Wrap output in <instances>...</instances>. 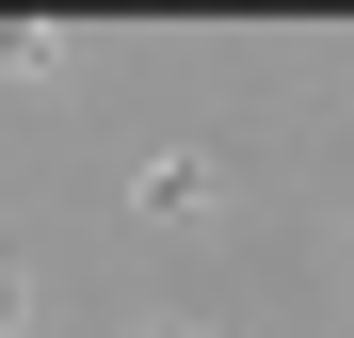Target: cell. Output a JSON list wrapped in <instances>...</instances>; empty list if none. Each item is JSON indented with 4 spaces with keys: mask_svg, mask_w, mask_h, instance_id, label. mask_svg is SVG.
<instances>
[{
    "mask_svg": "<svg viewBox=\"0 0 354 338\" xmlns=\"http://www.w3.org/2000/svg\"><path fill=\"white\" fill-rule=\"evenodd\" d=\"M0 81H65V32H32V17H0Z\"/></svg>",
    "mask_w": 354,
    "mask_h": 338,
    "instance_id": "2",
    "label": "cell"
},
{
    "mask_svg": "<svg viewBox=\"0 0 354 338\" xmlns=\"http://www.w3.org/2000/svg\"><path fill=\"white\" fill-rule=\"evenodd\" d=\"M0 338H32V290H17V258H0Z\"/></svg>",
    "mask_w": 354,
    "mask_h": 338,
    "instance_id": "3",
    "label": "cell"
},
{
    "mask_svg": "<svg viewBox=\"0 0 354 338\" xmlns=\"http://www.w3.org/2000/svg\"><path fill=\"white\" fill-rule=\"evenodd\" d=\"M209 194H225V161H209V145H161L145 178H129V209H145V225H177V209H209Z\"/></svg>",
    "mask_w": 354,
    "mask_h": 338,
    "instance_id": "1",
    "label": "cell"
}]
</instances>
